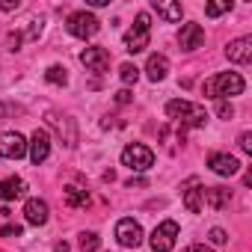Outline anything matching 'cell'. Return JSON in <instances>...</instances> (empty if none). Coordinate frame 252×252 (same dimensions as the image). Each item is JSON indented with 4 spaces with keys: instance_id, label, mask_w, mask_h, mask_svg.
Masks as SVG:
<instances>
[{
    "instance_id": "cell-10",
    "label": "cell",
    "mask_w": 252,
    "mask_h": 252,
    "mask_svg": "<svg viewBox=\"0 0 252 252\" xmlns=\"http://www.w3.org/2000/svg\"><path fill=\"white\" fill-rule=\"evenodd\" d=\"M225 57L228 63H237V65H246L252 60V36H240V39H231L225 45Z\"/></svg>"
},
{
    "instance_id": "cell-8",
    "label": "cell",
    "mask_w": 252,
    "mask_h": 252,
    "mask_svg": "<svg viewBox=\"0 0 252 252\" xmlns=\"http://www.w3.org/2000/svg\"><path fill=\"white\" fill-rule=\"evenodd\" d=\"M80 63L86 65V71L104 74V71L110 68V51H107V48H98V45L83 48V51H80Z\"/></svg>"
},
{
    "instance_id": "cell-4",
    "label": "cell",
    "mask_w": 252,
    "mask_h": 252,
    "mask_svg": "<svg viewBox=\"0 0 252 252\" xmlns=\"http://www.w3.org/2000/svg\"><path fill=\"white\" fill-rule=\"evenodd\" d=\"M152 163H155V152L143 143H131L122 152V166H128L134 172H146V169H152Z\"/></svg>"
},
{
    "instance_id": "cell-26",
    "label": "cell",
    "mask_w": 252,
    "mask_h": 252,
    "mask_svg": "<svg viewBox=\"0 0 252 252\" xmlns=\"http://www.w3.org/2000/svg\"><path fill=\"white\" fill-rule=\"evenodd\" d=\"M208 237H211V243H217V246H222V243L228 240V234H225L222 228H211V234H208Z\"/></svg>"
},
{
    "instance_id": "cell-16",
    "label": "cell",
    "mask_w": 252,
    "mask_h": 252,
    "mask_svg": "<svg viewBox=\"0 0 252 252\" xmlns=\"http://www.w3.org/2000/svg\"><path fill=\"white\" fill-rule=\"evenodd\" d=\"M202 199H205L208 208L222 211V208L231 202V190H225V187H205V190H202Z\"/></svg>"
},
{
    "instance_id": "cell-33",
    "label": "cell",
    "mask_w": 252,
    "mask_h": 252,
    "mask_svg": "<svg viewBox=\"0 0 252 252\" xmlns=\"http://www.w3.org/2000/svg\"><path fill=\"white\" fill-rule=\"evenodd\" d=\"M184 252H214V249H208V246H199V243H196V246H187Z\"/></svg>"
},
{
    "instance_id": "cell-5",
    "label": "cell",
    "mask_w": 252,
    "mask_h": 252,
    "mask_svg": "<svg viewBox=\"0 0 252 252\" xmlns=\"http://www.w3.org/2000/svg\"><path fill=\"white\" fill-rule=\"evenodd\" d=\"M65 27H68V33H71L74 39H92V36L101 30V21H98L92 12L80 9V12H71V15H68Z\"/></svg>"
},
{
    "instance_id": "cell-30",
    "label": "cell",
    "mask_w": 252,
    "mask_h": 252,
    "mask_svg": "<svg viewBox=\"0 0 252 252\" xmlns=\"http://www.w3.org/2000/svg\"><path fill=\"white\" fill-rule=\"evenodd\" d=\"M0 9H3V12H12V9H18V0H3V3H0Z\"/></svg>"
},
{
    "instance_id": "cell-32",
    "label": "cell",
    "mask_w": 252,
    "mask_h": 252,
    "mask_svg": "<svg viewBox=\"0 0 252 252\" xmlns=\"http://www.w3.org/2000/svg\"><path fill=\"white\" fill-rule=\"evenodd\" d=\"M6 113H21V107H9V104H0V116H6Z\"/></svg>"
},
{
    "instance_id": "cell-11",
    "label": "cell",
    "mask_w": 252,
    "mask_h": 252,
    "mask_svg": "<svg viewBox=\"0 0 252 252\" xmlns=\"http://www.w3.org/2000/svg\"><path fill=\"white\" fill-rule=\"evenodd\" d=\"M27 152H30V160H33L36 166L45 163L48 155H51V134H48V131H36V134L30 137V143H27Z\"/></svg>"
},
{
    "instance_id": "cell-18",
    "label": "cell",
    "mask_w": 252,
    "mask_h": 252,
    "mask_svg": "<svg viewBox=\"0 0 252 252\" xmlns=\"http://www.w3.org/2000/svg\"><path fill=\"white\" fill-rule=\"evenodd\" d=\"M166 71H169V60H166L163 54H152L149 63H146V74H149V80L158 83V80L166 77Z\"/></svg>"
},
{
    "instance_id": "cell-31",
    "label": "cell",
    "mask_w": 252,
    "mask_h": 252,
    "mask_svg": "<svg viewBox=\"0 0 252 252\" xmlns=\"http://www.w3.org/2000/svg\"><path fill=\"white\" fill-rule=\"evenodd\" d=\"M6 42H9V51H18V45H21V36L15 33V36H9Z\"/></svg>"
},
{
    "instance_id": "cell-27",
    "label": "cell",
    "mask_w": 252,
    "mask_h": 252,
    "mask_svg": "<svg viewBox=\"0 0 252 252\" xmlns=\"http://www.w3.org/2000/svg\"><path fill=\"white\" fill-rule=\"evenodd\" d=\"M240 152L252 155V134H249V131H243V134H240Z\"/></svg>"
},
{
    "instance_id": "cell-22",
    "label": "cell",
    "mask_w": 252,
    "mask_h": 252,
    "mask_svg": "<svg viewBox=\"0 0 252 252\" xmlns=\"http://www.w3.org/2000/svg\"><path fill=\"white\" fill-rule=\"evenodd\" d=\"M119 77H122V83H125V86H131V83H137V77H140V68H137L134 63H125V65L119 68Z\"/></svg>"
},
{
    "instance_id": "cell-23",
    "label": "cell",
    "mask_w": 252,
    "mask_h": 252,
    "mask_svg": "<svg viewBox=\"0 0 252 252\" xmlns=\"http://www.w3.org/2000/svg\"><path fill=\"white\" fill-rule=\"evenodd\" d=\"M98 243H101V237H98L95 231H83V234H80V252H95Z\"/></svg>"
},
{
    "instance_id": "cell-7",
    "label": "cell",
    "mask_w": 252,
    "mask_h": 252,
    "mask_svg": "<svg viewBox=\"0 0 252 252\" xmlns=\"http://www.w3.org/2000/svg\"><path fill=\"white\" fill-rule=\"evenodd\" d=\"M116 240H119V246H125V249H137V246L143 243V228H140V222L131 220V217L119 220V222H116Z\"/></svg>"
},
{
    "instance_id": "cell-9",
    "label": "cell",
    "mask_w": 252,
    "mask_h": 252,
    "mask_svg": "<svg viewBox=\"0 0 252 252\" xmlns=\"http://www.w3.org/2000/svg\"><path fill=\"white\" fill-rule=\"evenodd\" d=\"M27 155V140L18 134V131H6L0 134V158H9V160H18Z\"/></svg>"
},
{
    "instance_id": "cell-2",
    "label": "cell",
    "mask_w": 252,
    "mask_h": 252,
    "mask_svg": "<svg viewBox=\"0 0 252 252\" xmlns=\"http://www.w3.org/2000/svg\"><path fill=\"white\" fill-rule=\"evenodd\" d=\"M166 116H169V119H175V122H181V125H190V128H202L205 119H208L205 107L190 104V101H178V98L166 104Z\"/></svg>"
},
{
    "instance_id": "cell-13",
    "label": "cell",
    "mask_w": 252,
    "mask_h": 252,
    "mask_svg": "<svg viewBox=\"0 0 252 252\" xmlns=\"http://www.w3.org/2000/svg\"><path fill=\"white\" fill-rule=\"evenodd\" d=\"M208 166H211L217 175H222V178H228V175H234V172L240 169V163H237L231 155H222V152L208 155Z\"/></svg>"
},
{
    "instance_id": "cell-29",
    "label": "cell",
    "mask_w": 252,
    "mask_h": 252,
    "mask_svg": "<svg viewBox=\"0 0 252 252\" xmlns=\"http://www.w3.org/2000/svg\"><path fill=\"white\" fill-rule=\"evenodd\" d=\"M131 98H134V95H131V89H122V92L116 95V101H119V104H128Z\"/></svg>"
},
{
    "instance_id": "cell-28",
    "label": "cell",
    "mask_w": 252,
    "mask_h": 252,
    "mask_svg": "<svg viewBox=\"0 0 252 252\" xmlns=\"http://www.w3.org/2000/svg\"><path fill=\"white\" fill-rule=\"evenodd\" d=\"M0 234H3V237H21V225H3Z\"/></svg>"
},
{
    "instance_id": "cell-25",
    "label": "cell",
    "mask_w": 252,
    "mask_h": 252,
    "mask_svg": "<svg viewBox=\"0 0 252 252\" xmlns=\"http://www.w3.org/2000/svg\"><path fill=\"white\" fill-rule=\"evenodd\" d=\"M217 116H220V119H231V116H234V107H231L228 101H220V104H217Z\"/></svg>"
},
{
    "instance_id": "cell-1",
    "label": "cell",
    "mask_w": 252,
    "mask_h": 252,
    "mask_svg": "<svg viewBox=\"0 0 252 252\" xmlns=\"http://www.w3.org/2000/svg\"><path fill=\"white\" fill-rule=\"evenodd\" d=\"M243 77L237 74V71H220V74H214V77H208L205 83H202V92L208 95V98H217V101H225V98H231V95H240L243 92Z\"/></svg>"
},
{
    "instance_id": "cell-24",
    "label": "cell",
    "mask_w": 252,
    "mask_h": 252,
    "mask_svg": "<svg viewBox=\"0 0 252 252\" xmlns=\"http://www.w3.org/2000/svg\"><path fill=\"white\" fill-rule=\"evenodd\" d=\"M231 9V0H222V3H208L205 6V15L208 18H217V15H222V12H228Z\"/></svg>"
},
{
    "instance_id": "cell-12",
    "label": "cell",
    "mask_w": 252,
    "mask_h": 252,
    "mask_svg": "<svg viewBox=\"0 0 252 252\" xmlns=\"http://www.w3.org/2000/svg\"><path fill=\"white\" fill-rule=\"evenodd\" d=\"M178 45H181V51H199L205 45V30L199 24H181Z\"/></svg>"
},
{
    "instance_id": "cell-14",
    "label": "cell",
    "mask_w": 252,
    "mask_h": 252,
    "mask_svg": "<svg viewBox=\"0 0 252 252\" xmlns=\"http://www.w3.org/2000/svg\"><path fill=\"white\" fill-rule=\"evenodd\" d=\"M184 190V208L190 211V214H199L202 211V181L199 178H187V184L181 187Z\"/></svg>"
},
{
    "instance_id": "cell-6",
    "label": "cell",
    "mask_w": 252,
    "mask_h": 252,
    "mask_svg": "<svg viewBox=\"0 0 252 252\" xmlns=\"http://www.w3.org/2000/svg\"><path fill=\"white\" fill-rule=\"evenodd\" d=\"M175 240H178V222H175V220H163V222L152 231L149 246H152V252H172Z\"/></svg>"
},
{
    "instance_id": "cell-35",
    "label": "cell",
    "mask_w": 252,
    "mask_h": 252,
    "mask_svg": "<svg viewBox=\"0 0 252 252\" xmlns=\"http://www.w3.org/2000/svg\"><path fill=\"white\" fill-rule=\"evenodd\" d=\"M57 252H68V243H57Z\"/></svg>"
},
{
    "instance_id": "cell-19",
    "label": "cell",
    "mask_w": 252,
    "mask_h": 252,
    "mask_svg": "<svg viewBox=\"0 0 252 252\" xmlns=\"http://www.w3.org/2000/svg\"><path fill=\"white\" fill-rule=\"evenodd\" d=\"M155 12L160 15V18H166L169 24H175V21H181V15H184V9H181V3H172V0H155Z\"/></svg>"
},
{
    "instance_id": "cell-17",
    "label": "cell",
    "mask_w": 252,
    "mask_h": 252,
    "mask_svg": "<svg viewBox=\"0 0 252 252\" xmlns=\"http://www.w3.org/2000/svg\"><path fill=\"white\" fill-rule=\"evenodd\" d=\"M24 193H27L24 178H6V181H0V199H3V202H15Z\"/></svg>"
},
{
    "instance_id": "cell-21",
    "label": "cell",
    "mask_w": 252,
    "mask_h": 252,
    "mask_svg": "<svg viewBox=\"0 0 252 252\" xmlns=\"http://www.w3.org/2000/svg\"><path fill=\"white\" fill-rule=\"evenodd\" d=\"M45 80H48V83H54V86H65V83H68L65 65H51V68L45 71Z\"/></svg>"
},
{
    "instance_id": "cell-34",
    "label": "cell",
    "mask_w": 252,
    "mask_h": 252,
    "mask_svg": "<svg viewBox=\"0 0 252 252\" xmlns=\"http://www.w3.org/2000/svg\"><path fill=\"white\" fill-rule=\"evenodd\" d=\"M143 184H146L143 178H131V181H128V187H143Z\"/></svg>"
},
{
    "instance_id": "cell-3",
    "label": "cell",
    "mask_w": 252,
    "mask_h": 252,
    "mask_svg": "<svg viewBox=\"0 0 252 252\" xmlns=\"http://www.w3.org/2000/svg\"><path fill=\"white\" fill-rule=\"evenodd\" d=\"M149 36H152V18H149V12H140L134 27L125 33V51H128V54L146 51L149 48Z\"/></svg>"
},
{
    "instance_id": "cell-15",
    "label": "cell",
    "mask_w": 252,
    "mask_h": 252,
    "mask_svg": "<svg viewBox=\"0 0 252 252\" xmlns=\"http://www.w3.org/2000/svg\"><path fill=\"white\" fill-rule=\"evenodd\" d=\"M24 217H27L30 225H45V222H48V202H45V199H27Z\"/></svg>"
},
{
    "instance_id": "cell-20",
    "label": "cell",
    "mask_w": 252,
    "mask_h": 252,
    "mask_svg": "<svg viewBox=\"0 0 252 252\" xmlns=\"http://www.w3.org/2000/svg\"><path fill=\"white\" fill-rule=\"evenodd\" d=\"M63 199H65L68 208H86L89 205V193L80 190V187H65L63 190Z\"/></svg>"
}]
</instances>
